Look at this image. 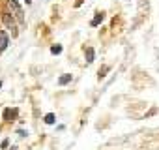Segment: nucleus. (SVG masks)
I'll return each instance as SVG.
<instances>
[{"label": "nucleus", "instance_id": "f257e3e1", "mask_svg": "<svg viewBox=\"0 0 159 150\" xmlns=\"http://www.w3.org/2000/svg\"><path fill=\"white\" fill-rule=\"evenodd\" d=\"M8 8L13 12V17L23 25L25 23V13H23V9H21V6L17 4V0H8Z\"/></svg>", "mask_w": 159, "mask_h": 150}, {"label": "nucleus", "instance_id": "f03ea898", "mask_svg": "<svg viewBox=\"0 0 159 150\" xmlns=\"http://www.w3.org/2000/svg\"><path fill=\"white\" fill-rule=\"evenodd\" d=\"M2 21H4V25L13 32V36H17V23H15V17H12V13H2Z\"/></svg>", "mask_w": 159, "mask_h": 150}, {"label": "nucleus", "instance_id": "7ed1b4c3", "mask_svg": "<svg viewBox=\"0 0 159 150\" xmlns=\"http://www.w3.org/2000/svg\"><path fill=\"white\" fill-rule=\"evenodd\" d=\"M8 45H9V38L4 30H0V53H4Z\"/></svg>", "mask_w": 159, "mask_h": 150}, {"label": "nucleus", "instance_id": "20e7f679", "mask_svg": "<svg viewBox=\"0 0 159 150\" xmlns=\"http://www.w3.org/2000/svg\"><path fill=\"white\" fill-rule=\"evenodd\" d=\"M17 113H19L17 109H6V111H4V118H6V120H12V118H15V116H17Z\"/></svg>", "mask_w": 159, "mask_h": 150}, {"label": "nucleus", "instance_id": "39448f33", "mask_svg": "<svg viewBox=\"0 0 159 150\" xmlns=\"http://www.w3.org/2000/svg\"><path fill=\"white\" fill-rule=\"evenodd\" d=\"M94 56H95L94 49H92V47H88V49H86V62H94Z\"/></svg>", "mask_w": 159, "mask_h": 150}, {"label": "nucleus", "instance_id": "423d86ee", "mask_svg": "<svg viewBox=\"0 0 159 150\" xmlns=\"http://www.w3.org/2000/svg\"><path fill=\"white\" fill-rule=\"evenodd\" d=\"M103 21V13H95V17H94V21H92V26H98L99 23Z\"/></svg>", "mask_w": 159, "mask_h": 150}, {"label": "nucleus", "instance_id": "0eeeda50", "mask_svg": "<svg viewBox=\"0 0 159 150\" xmlns=\"http://www.w3.org/2000/svg\"><path fill=\"white\" fill-rule=\"evenodd\" d=\"M69 81H71V75H69V73H66V75H62V77L58 79V83H60V84H68Z\"/></svg>", "mask_w": 159, "mask_h": 150}, {"label": "nucleus", "instance_id": "6e6552de", "mask_svg": "<svg viewBox=\"0 0 159 150\" xmlns=\"http://www.w3.org/2000/svg\"><path fill=\"white\" fill-rule=\"evenodd\" d=\"M45 122H47V124H55V114H52V113L45 114Z\"/></svg>", "mask_w": 159, "mask_h": 150}, {"label": "nucleus", "instance_id": "1a4fd4ad", "mask_svg": "<svg viewBox=\"0 0 159 150\" xmlns=\"http://www.w3.org/2000/svg\"><path fill=\"white\" fill-rule=\"evenodd\" d=\"M51 53H52V55H60V53H62V47H60V45L51 47Z\"/></svg>", "mask_w": 159, "mask_h": 150}, {"label": "nucleus", "instance_id": "9d476101", "mask_svg": "<svg viewBox=\"0 0 159 150\" xmlns=\"http://www.w3.org/2000/svg\"><path fill=\"white\" fill-rule=\"evenodd\" d=\"M30 2H32V0H26V4H30Z\"/></svg>", "mask_w": 159, "mask_h": 150}, {"label": "nucleus", "instance_id": "9b49d317", "mask_svg": "<svg viewBox=\"0 0 159 150\" xmlns=\"http://www.w3.org/2000/svg\"><path fill=\"white\" fill-rule=\"evenodd\" d=\"M0 87H2V83H0Z\"/></svg>", "mask_w": 159, "mask_h": 150}]
</instances>
